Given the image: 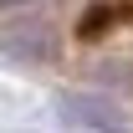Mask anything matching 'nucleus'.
<instances>
[{
    "label": "nucleus",
    "instance_id": "nucleus-2",
    "mask_svg": "<svg viewBox=\"0 0 133 133\" xmlns=\"http://www.w3.org/2000/svg\"><path fill=\"white\" fill-rule=\"evenodd\" d=\"M46 51H51V41L41 31H10L5 36V56L10 62H46Z\"/></svg>",
    "mask_w": 133,
    "mask_h": 133
},
{
    "label": "nucleus",
    "instance_id": "nucleus-1",
    "mask_svg": "<svg viewBox=\"0 0 133 133\" xmlns=\"http://www.w3.org/2000/svg\"><path fill=\"white\" fill-rule=\"evenodd\" d=\"M62 123H72V128H123V113H118L108 97H87V92H72V97H62Z\"/></svg>",
    "mask_w": 133,
    "mask_h": 133
},
{
    "label": "nucleus",
    "instance_id": "nucleus-3",
    "mask_svg": "<svg viewBox=\"0 0 133 133\" xmlns=\"http://www.w3.org/2000/svg\"><path fill=\"white\" fill-rule=\"evenodd\" d=\"M16 5H31V0H5V10H16Z\"/></svg>",
    "mask_w": 133,
    "mask_h": 133
}]
</instances>
